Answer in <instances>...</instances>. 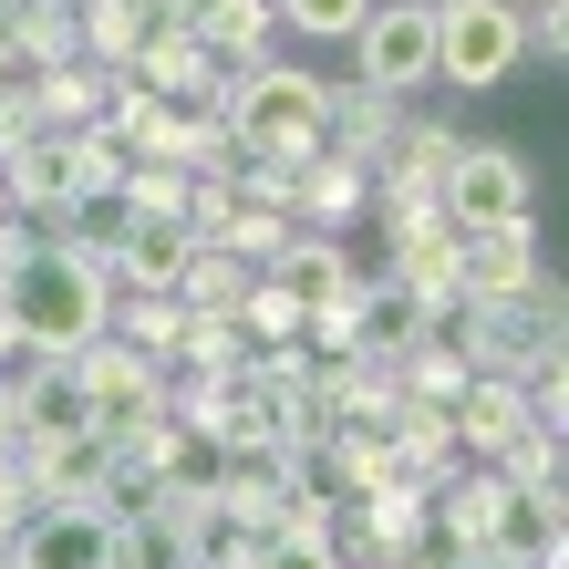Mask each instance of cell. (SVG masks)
Here are the masks:
<instances>
[{
	"instance_id": "cell-6",
	"label": "cell",
	"mask_w": 569,
	"mask_h": 569,
	"mask_svg": "<svg viewBox=\"0 0 569 569\" xmlns=\"http://www.w3.org/2000/svg\"><path fill=\"white\" fill-rule=\"evenodd\" d=\"M352 62H362V83L393 93L405 104L415 83H435V0H373L352 31Z\"/></svg>"
},
{
	"instance_id": "cell-12",
	"label": "cell",
	"mask_w": 569,
	"mask_h": 569,
	"mask_svg": "<svg viewBox=\"0 0 569 569\" xmlns=\"http://www.w3.org/2000/svg\"><path fill=\"white\" fill-rule=\"evenodd\" d=\"M104 539H114V508L83 497V508H31L21 539L0 559H11V569H104Z\"/></svg>"
},
{
	"instance_id": "cell-4",
	"label": "cell",
	"mask_w": 569,
	"mask_h": 569,
	"mask_svg": "<svg viewBox=\"0 0 569 569\" xmlns=\"http://www.w3.org/2000/svg\"><path fill=\"white\" fill-rule=\"evenodd\" d=\"M518 0H435V83L446 93H497L518 73Z\"/></svg>"
},
{
	"instance_id": "cell-17",
	"label": "cell",
	"mask_w": 569,
	"mask_h": 569,
	"mask_svg": "<svg viewBox=\"0 0 569 569\" xmlns=\"http://www.w3.org/2000/svg\"><path fill=\"white\" fill-rule=\"evenodd\" d=\"M425 331H435V311H425V300L405 290V280H362V311H352V352H373V362H405L415 342H425Z\"/></svg>"
},
{
	"instance_id": "cell-22",
	"label": "cell",
	"mask_w": 569,
	"mask_h": 569,
	"mask_svg": "<svg viewBox=\"0 0 569 569\" xmlns=\"http://www.w3.org/2000/svg\"><path fill=\"white\" fill-rule=\"evenodd\" d=\"M218 362H249L239 311H187V300H177V342H166V373H218Z\"/></svg>"
},
{
	"instance_id": "cell-27",
	"label": "cell",
	"mask_w": 569,
	"mask_h": 569,
	"mask_svg": "<svg viewBox=\"0 0 569 569\" xmlns=\"http://www.w3.org/2000/svg\"><path fill=\"white\" fill-rule=\"evenodd\" d=\"M393 446H405L425 477H446V466H466V446H456V415L446 405H405L393 415Z\"/></svg>"
},
{
	"instance_id": "cell-2",
	"label": "cell",
	"mask_w": 569,
	"mask_h": 569,
	"mask_svg": "<svg viewBox=\"0 0 569 569\" xmlns=\"http://www.w3.org/2000/svg\"><path fill=\"white\" fill-rule=\"evenodd\" d=\"M321 114H331V83L300 73V62H249V73H228V136H239L249 156L311 166L321 156Z\"/></svg>"
},
{
	"instance_id": "cell-19",
	"label": "cell",
	"mask_w": 569,
	"mask_h": 569,
	"mask_svg": "<svg viewBox=\"0 0 569 569\" xmlns=\"http://www.w3.org/2000/svg\"><path fill=\"white\" fill-rule=\"evenodd\" d=\"M393 136H405V104H393V93H373V83L331 93V114H321V146H342V156H362V166H383Z\"/></svg>"
},
{
	"instance_id": "cell-36",
	"label": "cell",
	"mask_w": 569,
	"mask_h": 569,
	"mask_svg": "<svg viewBox=\"0 0 569 569\" xmlns=\"http://www.w3.org/2000/svg\"><path fill=\"white\" fill-rule=\"evenodd\" d=\"M518 11H528V0H518Z\"/></svg>"
},
{
	"instance_id": "cell-25",
	"label": "cell",
	"mask_w": 569,
	"mask_h": 569,
	"mask_svg": "<svg viewBox=\"0 0 569 569\" xmlns=\"http://www.w3.org/2000/svg\"><path fill=\"white\" fill-rule=\"evenodd\" d=\"M290 239H300V218L259 208V197H239V208H228V228H218V249H228V259H249V270H270Z\"/></svg>"
},
{
	"instance_id": "cell-9",
	"label": "cell",
	"mask_w": 569,
	"mask_h": 569,
	"mask_svg": "<svg viewBox=\"0 0 569 569\" xmlns=\"http://www.w3.org/2000/svg\"><path fill=\"white\" fill-rule=\"evenodd\" d=\"M393 280H405L435 321H456V249H466V228H446V208H393Z\"/></svg>"
},
{
	"instance_id": "cell-30",
	"label": "cell",
	"mask_w": 569,
	"mask_h": 569,
	"mask_svg": "<svg viewBox=\"0 0 569 569\" xmlns=\"http://www.w3.org/2000/svg\"><path fill=\"white\" fill-rule=\"evenodd\" d=\"M42 136V104H31V83H0V156Z\"/></svg>"
},
{
	"instance_id": "cell-20",
	"label": "cell",
	"mask_w": 569,
	"mask_h": 569,
	"mask_svg": "<svg viewBox=\"0 0 569 569\" xmlns=\"http://www.w3.org/2000/svg\"><path fill=\"white\" fill-rule=\"evenodd\" d=\"M487 549H508V559H539V569H549V559H559V487H518V477H508Z\"/></svg>"
},
{
	"instance_id": "cell-26",
	"label": "cell",
	"mask_w": 569,
	"mask_h": 569,
	"mask_svg": "<svg viewBox=\"0 0 569 569\" xmlns=\"http://www.w3.org/2000/svg\"><path fill=\"white\" fill-rule=\"evenodd\" d=\"M249 259H228V249H197L187 259V280H177V300H187V311H239V300H249Z\"/></svg>"
},
{
	"instance_id": "cell-33",
	"label": "cell",
	"mask_w": 569,
	"mask_h": 569,
	"mask_svg": "<svg viewBox=\"0 0 569 569\" xmlns=\"http://www.w3.org/2000/svg\"><path fill=\"white\" fill-rule=\"evenodd\" d=\"M21 62V21H11V0H0V73Z\"/></svg>"
},
{
	"instance_id": "cell-1",
	"label": "cell",
	"mask_w": 569,
	"mask_h": 569,
	"mask_svg": "<svg viewBox=\"0 0 569 569\" xmlns=\"http://www.w3.org/2000/svg\"><path fill=\"white\" fill-rule=\"evenodd\" d=\"M0 321L21 331V352H83L114 331V270L83 239H31L0 270Z\"/></svg>"
},
{
	"instance_id": "cell-10",
	"label": "cell",
	"mask_w": 569,
	"mask_h": 569,
	"mask_svg": "<svg viewBox=\"0 0 569 569\" xmlns=\"http://www.w3.org/2000/svg\"><path fill=\"white\" fill-rule=\"evenodd\" d=\"M146 93H166V104H228V73L208 62V42H197L187 21H146V42H136V62H124Z\"/></svg>"
},
{
	"instance_id": "cell-14",
	"label": "cell",
	"mask_w": 569,
	"mask_h": 569,
	"mask_svg": "<svg viewBox=\"0 0 569 569\" xmlns=\"http://www.w3.org/2000/svg\"><path fill=\"white\" fill-rule=\"evenodd\" d=\"M0 187H11V208H21L31 228H62V218L83 208V177H73V136H52V124H42L31 146H11V156H0Z\"/></svg>"
},
{
	"instance_id": "cell-11",
	"label": "cell",
	"mask_w": 569,
	"mask_h": 569,
	"mask_svg": "<svg viewBox=\"0 0 569 569\" xmlns=\"http://www.w3.org/2000/svg\"><path fill=\"white\" fill-rule=\"evenodd\" d=\"M456 446L477 456V466H508L528 435H539V415H528V393H518V373H466V393H456Z\"/></svg>"
},
{
	"instance_id": "cell-28",
	"label": "cell",
	"mask_w": 569,
	"mask_h": 569,
	"mask_svg": "<svg viewBox=\"0 0 569 569\" xmlns=\"http://www.w3.org/2000/svg\"><path fill=\"white\" fill-rule=\"evenodd\" d=\"M270 11H280V31H300V42H352L373 0H270Z\"/></svg>"
},
{
	"instance_id": "cell-34",
	"label": "cell",
	"mask_w": 569,
	"mask_h": 569,
	"mask_svg": "<svg viewBox=\"0 0 569 569\" xmlns=\"http://www.w3.org/2000/svg\"><path fill=\"white\" fill-rule=\"evenodd\" d=\"M466 569H539V559H508V549H477ZM549 569H559V559H549Z\"/></svg>"
},
{
	"instance_id": "cell-21",
	"label": "cell",
	"mask_w": 569,
	"mask_h": 569,
	"mask_svg": "<svg viewBox=\"0 0 569 569\" xmlns=\"http://www.w3.org/2000/svg\"><path fill=\"white\" fill-rule=\"evenodd\" d=\"M146 0H73V31H83V62L93 73H124L136 62V42H146Z\"/></svg>"
},
{
	"instance_id": "cell-31",
	"label": "cell",
	"mask_w": 569,
	"mask_h": 569,
	"mask_svg": "<svg viewBox=\"0 0 569 569\" xmlns=\"http://www.w3.org/2000/svg\"><path fill=\"white\" fill-rule=\"evenodd\" d=\"M21 518H31V487H21V456H11V466H0V549L21 539Z\"/></svg>"
},
{
	"instance_id": "cell-5",
	"label": "cell",
	"mask_w": 569,
	"mask_h": 569,
	"mask_svg": "<svg viewBox=\"0 0 569 569\" xmlns=\"http://www.w3.org/2000/svg\"><path fill=\"white\" fill-rule=\"evenodd\" d=\"M435 208H446V228H466V239H477V228H508V218H539V166L518 146H456Z\"/></svg>"
},
{
	"instance_id": "cell-13",
	"label": "cell",
	"mask_w": 569,
	"mask_h": 569,
	"mask_svg": "<svg viewBox=\"0 0 569 569\" xmlns=\"http://www.w3.org/2000/svg\"><path fill=\"white\" fill-rule=\"evenodd\" d=\"M539 270H549V259H539V218L477 228V239L456 249V311H466V300H518Z\"/></svg>"
},
{
	"instance_id": "cell-23",
	"label": "cell",
	"mask_w": 569,
	"mask_h": 569,
	"mask_svg": "<svg viewBox=\"0 0 569 569\" xmlns=\"http://www.w3.org/2000/svg\"><path fill=\"white\" fill-rule=\"evenodd\" d=\"M31 104H42L52 136H73V124L104 114V73H93V62H42V73H31Z\"/></svg>"
},
{
	"instance_id": "cell-8",
	"label": "cell",
	"mask_w": 569,
	"mask_h": 569,
	"mask_svg": "<svg viewBox=\"0 0 569 569\" xmlns=\"http://www.w3.org/2000/svg\"><path fill=\"white\" fill-rule=\"evenodd\" d=\"M300 477H311V456H290L280 435H228V446H218V508L249 518V528H270Z\"/></svg>"
},
{
	"instance_id": "cell-15",
	"label": "cell",
	"mask_w": 569,
	"mask_h": 569,
	"mask_svg": "<svg viewBox=\"0 0 569 569\" xmlns=\"http://www.w3.org/2000/svg\"><path fill=\"white\" fill-rule=\"evenodd\" d=\"M166 21H187L218 73H249V62L280 52V11L270 0H166Z\"/></svg>"
},
{
	"instance_id": "cell-35",
	"label": "cell",
	"mask_w": 569,
	"mask_h": 569,
	"mask_svg": "<svg viewBox=\"0 0 569 569\" xmlns=\"http://www.w3.org/2000/svg\"><path fill=\"white\" fill-rule=\"evenodd\" d=\"M177 569H208V559H177Z\"/></svg>"
},
{
	"instance_id": "cell-16",
	"label": "cell",
	"mask_w": 569,
	"mask_h": 569,
	"mask_svg": "<svg viewBox=\"0 0 569 569\" xmlns=\"http://www.w3.org/2000/svg\"><path fill=\"white\" fill-rule=\"evenodd\" d=\"M187 259H197L187 218H124L114 239H104V270H114V290H177V280H187Z\"/></svg>"
},
{
	"instance_id": "cell-24",
	"label": "cell",
	"mask_w": 569,
	"mask_h": 569,
	"mask_svg": "<svg viewBox=\"0 0 569 569\" xmlns=\"http://www.w3.org/2000/svg\"><path fill=\"white\" fill-rule=\"evenodd\" d=\"M21 21V62L42 73V62H83V31H73V0H11Z\"/></svg>"
},
{
	"instance_id": "cell-3",
	"label": "cell",
	"mask_w": 569,
	"mask_h": 569,
	"mask_svg": "<svg viewBox=\"0 0 569 569\" xmlns=\"http://www.w3.org/2000/svg\"><path fill=\"white\" fill-rule=\"evenodd\" d=\"M73 383H83V425L93 435H146V425H166V362L156 352H136L124 331H104V342H83L73 352Z\"/></svg>"
},
{
	"instance_id": "cell-7",
	"label": "cell",
	"mask_w": 569,
	"mask_h": 569,
	"mask_svg": "<svg viewBox=\"0 0 569 569\" xmlns=\"http://www.w3.org/2000/svg\"><path fill=\"white\" fill-rule=\"evenodd\" d=\"M21 487H31V508H83V497H104L114 487V435H93V425L31 435L21 446Z\"/></svg>"
},
{
	"instance_id": "cell-32",
	"label": "cell",
	"mask_w": 569,
	"mask_h": 569,
	"mask_svg": "<svg viewBox=\"0 0 569 569\" xmlns=\"http://www.w3.org/2000/svg\"><path fill=\"white\" fill-rule=\"evenodd\" d=\"M21 456V415H11V383H0V466Z\"/></svg>"
},
{
	"instance_id": "cell-18",
	"label": "cell",
	"mask_w": 569,
	"mask_h": 569,
	"mask_svg": "<svg viewBox=\"0 0 569 569\" xmlns=\"http://www.w3.org/2000/svg\"><path fill=\"white\" fill-rule=\"evenodd\" d=\"M352 208H373V166H362V156H342V146H321L311 166H300L290 218H300V228H342Z\"/></svg>"
},
{
	"instance_id": "cell-29",
	"label": "cell",
	"mask_w": 569,
	"mask_h": 569,
	"mask_svg": "<svg viewBox=\"0 0 569 569\" xmlns=\"http://www.w3.org/2000/svg\"><path fill=\"white\" fill-rule=\"evenodd\" d=\"M124 166H136V156H124L104 124H73V177H83V197H114V187H124Z\"/></svg>"
}]
</instances>
